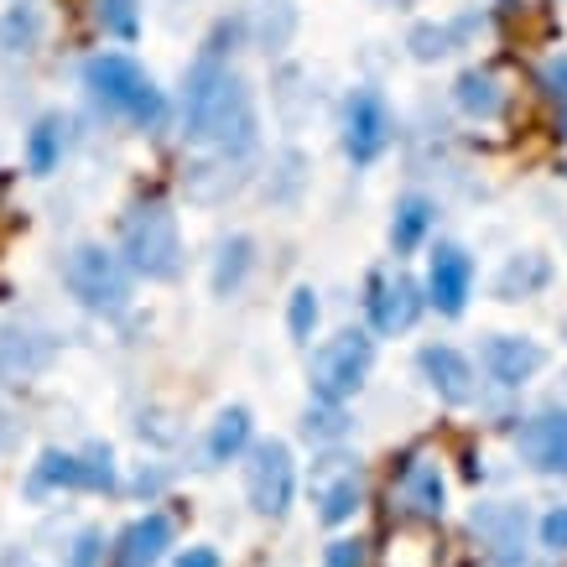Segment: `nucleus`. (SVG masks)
<instances>
[{
  "mask_svg": "<svg viewBox=\"0 0 567 567\" xmlns=\"http://www.w3.org/2000/svg\"><path fill=\"white\" fill-rule=\"evenodd\" d=\"M167 547H173V520L162 516V511H152V516L131 520L121 532V542H115V567H156L167 557Z\"/></svg>",
  "mask_w": 567,
  "mask_h": 567,
  "instance_id": "14",
  "label": "nucleus"
},
{
  "mask_svg": "<svg viewBox=\"0 0 567 567\" xmlns=\"http://www.w3.org/2000/svg\"><path fill=\"white\" fill-rule=\"evenodd\" d=\"M245 32H250V42L271 58V52H281L292 42L297 6L292 0H250V6H245Z\"/></svg>",
  "mask_w": 567,
  "mask_h": 567,
  "instance_id": "15",
  "label": "nucleus"
},
{
  "mask_svg": "<svg viewBox=\"0 0 567 567\" xmlns=\"http://www.w3.org/2000/svg\"><path fill=\"white\" fill-rule=\"evenodd\" d=\"M245 271H250V240H245V235H235V240L219 245V260H214V292L229 297L245 281Z\"/></svg>",
  "mask_w": 567,
  "mask_h": 567,
  "instance_id": "23",
  "label": "nucleus"
},
{
  "mask_svg": "<svg viewBox=\"0 0 567 567\" xmlns=\"http://www.w3.org/2000/svg\"><path fill=\"white\" fill-rule=\"evenodd\" d=\"M391 136H395V121H391L385 94L370 89V84H360L344 104V152H349V162H354V167H370V162L391 146Z\"/></svg>",
  "mask_w": 567,
  "mask_h": 567,
  "instance_id": "7",
  "label": "nucleus"
},
{
  "mask_svg": "<svg viewBox=\"0 0 567 567\" xmlns=\"http://www.w3.org/2000/svg\"><path fill=\"white\" fill-rule=\"evenodd\" d=\"M484 370H489V380L495 385H505V391H516V385H526V380L542 370V344H532V339H516V333H495V339H484L480 349Z\"/></svg>",
  "mask_w": 567,
  "mask_h": 567,
  "instance_id": "12",
  "label": "nucleus"
},
{
  "mask_svg": "<svg viewBox=\"0 0 567 567\" xmlns=\"http://www.w3.org/2000/svg\"><path fill=\"white\" fill-rule=\"evenodd\" d=\"M453 27H432V21H422V27H416L412 32V52L416 58H422V63H432V58H443L447 48H453Z\"/></svg>",
  "mask_w": 567,
  "mask_h": 567,
  "instance_id": "28",
  "label": "nucleus"
},
{
  "mask_svg": "<svg viewBox=\"0 0 567 567\" xmlns=\"http://www.w3.org/2000/svg\"><path fill=\"white\" fill-rule=\"evenodd\" d=\"M287 328H292V339H312V328H318V297L312 287H297L292 302H287Z\"/></svg>",
  "mask_w": 567,
  "mask_h": 567,
  "instance_id": "27",
  "label": "nucleus"
},
{
  "mask_svg": "<svg viewBox=\"0 0 567 567\" xmlns=\"http://www.w3.org/2000/svg\"><path fill=\"white\" fill-rule=\"evenodd\" d=\"M542 89H547L551 100H563V110H567V52H557L547 69H542Z\"/></svg>",
  "mask_w": 567,
  "mask_h": 567,
  "instance_id": "33",
  "label": "nucleus"
},
{
  "mask_svg": "<svg viewBox=\"0 0 567 567\" xmlns=\"http://www.w3.org/2000/svg\"><path fill=\"white\" fill-rule=\"evenodd\" d=\"M401 505L416 520L443 516V474H437V464H422V458L406 464V474H401Z\"/></svg>",
  "mask_w": 567,
  "mask_h": 567,
  "instance_id": "17",
  "label": "nucleus"
},
{
  "mask_svg": "<svg viewBox=\"0 0 567 567\" xmlns=\"http://www.w3.org/2000/svg\"><path fill=\"white\" fill-rule=\"evenodd\" d=\"M453 100L468 121H499L505 115V84H499L489 69H468L458 84H453Z\"/></svg>",
  "mask_w": 567,
  "mask_h": 567,
  "instance_id": "16",
  "label": "nucleus"
},
{
  "mask_svg": "<svg viewBox=\"0 0 567 567\" xmlns=\"http://www.w3.org/2000/svg\"><path fill=\"white\" fill-rule=\"evenodd\" d=\"M84 89L94 94L100 110L125 115V121H136V125H156L162 121V110H167L162 89L152 84V73L141 69L131 52H100V58H89L84 63Z\"/></svg>",
  "mask_w": 567,
  "mask_h": 567,
  "instance_id": "2",
  "label": "nucleus"
},
{
  "mask_svg": "<svg viewBox=\"0 0 567 567\" xmlns=\"http://www.w3.org/2000/svg\"><path fill=\"white\" fill-rule=\"evenodd\" d=\"M385 567H437V536H432V526H422V520L401 526L391 536V547H385Z\"/></svg>",
  "mask_w": 567,
  "mask_h": 567,
  "instance_id": "19",
  "label": "nucleus"
},
{
  "mask_svg": "<svg viewBox=\"0 0 567 567\" xmlns=\"http://www.w3.org/2000/svg\"><path fill=\"white\" fill-rule=\"evenodd\" d=\"M94 21H100L110 37L136 42L141 37V0H94Z\"/></svg>",
  "mask_w": 567,
  "mask_h": 567,
  "instance_id": "25",
  "label": "nucleus"
},
{
  "mask_svg": "<svg viewBox=\"0 0 567 567\" xmlns=\"http://www.w3.org/2000/svg\"><path fill=\"white\" fill-rule=\"evenodd\" d=\"M370 360H375V339L370 333H360V328L333 333L328 344L312 349V364H308L312 395L323 406H344L349 395L364 385V375H370Z\"/></svg>",
  "mask_w": 567,
  "mask_h": 567,
  "instance_id": "4",
  "label": "nucleus"
},
{
  "mask_svg": "<svg viewBox=\"0 0 567 567\" xmlns=\"http://www.w3.org/2000/svg\"><path fill=\"white\" fill-rule=\"evenodd\" d=\"M183 136L198 141V146H214L224 156H240L256 146V104H250V89H245V79L214 48L188 69Z\"/></svg>",
  "mask_w": 567,
  "mask_h": 567,
  "instance_id": "1",
  "label": "nucleus"
},
{
  "mask_svg": "<svg viewBox=\"0 0 567 567\" xmlns=\"http://www.w3.org/2000/svg\"><path fill=\"white\" fill-rule=\"evenodd\" d=\"M323 563L328 567H364V542H354V536H344V542H328Z\"/></svg>",
  "mask_w": 567,
  "mask_h": 567,
  "instance_id": "30",
  "label": "nucleus"
},
{
  "mask_svg": "<svg viewBox=\"0 0 567 567\" xmlns=\"http://www.w3.org/2000/svg\"><path fill=\"white\" fill-rule=\"evenodd\" d=\"M520 458L542 474H567V412H542L526 416L516 427Z\"/></svg>",
  "mask_w": 567,
  "mask_h": 567,
  "instance_id": "11",
  "label": "nucleus"
},
{
  "mask_svg": "<svg viewBox=\"0 0 567 567\" xmlns=\"http://www.w3.org/2000/svg\"><path fill=\"white\" fill-rule=\"evenodd\" d=\"M69 125H63V115H42V121L32 125V136H27V167H32L37 177H48L58 162H63V146H69V136H63Z\"/></svg>",
  "mask_w": 567,
  "mask_h": 567,
  "instance_id": "20",
  "label": "nucleus"
},
{
  "mask_svg": "<svg viewBox=\"0 0 567 567\" xmlns=\"http://www.w3.org/2000/svg\"><path fill=\"white\" fill-rule=\"evenodd\" d=\"M173 567H219V551H208V547H193V551H183Z\"/></svg>",
  "mask_w": 567,
  "mask_h": 567,
  "instance_id": "34",
  "label": "nucleus"
},
{
  "mask_svg": "<svg viewBox=\"0 0 567 567\" xmlns=\"http://www.w3.org/2000/svg\"><path fill=\"white\" fill-rule=\"evenodd\" d=\"M542 547L567 551V505H557V511L542 516Z\"/></svg>",
  "mask_w": 567,
  "mask_h": 567,
  "instance_id": "31",
  "label": "nucleus"
},
{
  "mask_svg": "<svg viewBox=\"0 0 567 567\" xmlns=\"http://www.w3.org/2000/svg\"><path fill=\"white\" fill-rule=\"evenodd\" d=\"M245 443H250V412H245V406H229V412L214 416V432H208V464H229Z\"/></svg>",
  "mask_w": 567,
  "mask_h": 567,
  "instance_id": "21",
  "label": "nucleus"
},
{
  "mask_svg": "<svg viewBox=\"0 0 567 567\" xmlns=\"http://www.w3.org/2000/svg\"><path fill=\"white\" fill-rule=\"evenodd\" d=\"M354 511H360V474L349 468L339 484H323V489H318V516H323L328 526H339V520H349Z\"/></svg>",
  "mask_w": 567,
  "mask_h": 567,
  "instance_id": "24",
  "label": "nucleus"
},
{
  "mask_svg": "<svg viewBox=\"0 0 567 567\" xmlns=\"http://www.w3.org/2000/svg\"><path fill=\"white\" fill-rule=\"evenodd\" d=\"M37 32H42V21H37V11H32V6H17L11 17L0 21V42H6V48H11V52L32 48V42H37Z\"/></svg>",
  "mask_w": 567,
  "mask_h": 567,
  "instance_id": "26",
  "label": "nucleus"
},
{
  "mask_svg": "<svg viewBox=\"0 0 567 567\" xmlns=\"http://www.w3.org/2000/svg\"><path fill=\"white\" fill-rule=\"evenodd\" d=\"M547 276H551V266L542 256H516L505 271H499V297H505V302L532 297V292H542V287H547Z\"/></svg>",
  "mask_w": 567,
  "mask_h": 567,
  "instance_id": "22",
  "label": "nucleus"
},
{
  "mask_svg": "<svg viewBox=\"0 0 567 567\" xmlns=\"http://www.w3.org/2000/svg\"><path fill=\"white\" fill-rule=\"evenodd\" d=\"M422 375L447 406H468L480 395V380H474V364L458 354L453 344H427L422 349Z\"/></svg>",
  "mask_w": 567,
  "mask_h": 567,
  "instance_id": "13",
  "label": "nucleus"
},
{
  "mask_svg": "<svg viewBox=\"0 0 567 567\" xmlns=\"http://www.w3.org/2000/svg\"><path fill=\"white\" fill-rule=\"evenodd\" d=\"M432 219H437V208H432L422 193L401 198V204H395V219H391V245H395V256H412L416 245L427 240Z\"/></svg>",
  "mask_w": 567,
  "mask_h": 567,
  "instance_id": "18",
  "label": "nucleus"
},
{
  "mask_svg": "<svg viewBox=\"0 0 567 567\" xmlns=\"http://www.w3.org/2000/svg\"><path fill=\"white\" fill-rule=\"evenodd\" d=\"M63 276H69V292L89 312H121L131 302V276H125V266L104 245H79L69 256V266H63Z\"/></svg>",
  "mask_w": 567,
  "mask_h": 567,
  "instance_id": "5",
  "label": "nucleus"
},
{
  "mask_svg": "<svg viewBox=\"0 0 567 567\" xmlns=\"http://www.w3.org/2000/svg\"><path fill=\"white\" fill-rule=\"evenodd\" d=\"M245 495L256 505V516H287V505L297 495V468H292V447L281 437L250 447V464H245Z\"/></svg>",
  "mask_w": 567,
  "mask_h": 567,
  "instance_id": "6",
  "label": "nucleus"
},
{
  "mask_svg": "<svg viewBox=\"0 0 567 567\" xmlns=\"http://www.w3.org/2000/svg\"><path fill=\"white\" fill-rule=\"evenodd\" d=\"M121 245H125V260L131 271L146 276V281H173L183 271V235H177V214L162 198H146L125 214V229H121Z\"/></svg>",
  "mask_w": 567,
  "mask_h": 567,
  "instance_id": "3",
  "label": "nucleus"
},
{
  "mask_svg": "<svg viewBox=\"0 0 567 567\" xmlns=\"http://www.w3.org/2000/svg\"><path fill=\"white\" fill-rule=\"evenodd\" d=\"M563 131H567V115H563Z\"/></svg>",
  "mask_w": 567,
  "mask_h": 567,
  "instance_id": "35",
  "label": "nucleus"
},
{
  "mask_svg": "<svg viewBox=\"0 0 567 567\" xmlns=\"http://www.w3.org/2000/svg\"><path fill=\"white\" fill-rule=\"evenodd\" d=\"M32 495H48V489H115V464L104 447H89V453H42L27 480Z\"/></svg>",
  "mask_w": 567,
  "mask_h": 567,
  "instance_id": "8",
  "label": "nucleus"
},
{
  "mask_svg": "<svg viewBox=\"0 0 567 567\" xmlns=\"http://www.w3.org/2000/svg\"><path fill=\"white\" fill-rule=\"evenodd\" d=\"M422 287H416L412 276H375V297H370V328L395 339V333H406V328L422 318Z\"/></svg>",
  "mask_w": 567,
  "mask_h": 567,
  "instance_id": "10",
  "label": "nucleus"
},
{
  "mask_svg": "<svg viewBox=\"0 0 567 567\" xmlns=\"http://www.w3.org/2000/svg\"><path fill=\"white\" fill-rule=\"evenodd\" d=\"M100 557H104V536L100 532H84L79 542H73L69 567H100Z\"/></svg>",
  "mask_w": 567,
  "mask_h": 567,
  "instance_id": "32",
  "label": "nucleus"
},
{
  "mask_svg": "<svg viewBox=\"0 0 567 567\" xmlns=\"http://www.w3.org/2000/svg\"><path fill=\"white\" fill-rule=\"evenodd\" d=\"M302 427H308V437H339V432H344V412L318 401V406H308V422H302Z\"/></svg>",
  "mask_w": 567,
  "mask_h": 567,
  "instance_id": "29",
  "label": "nucleus"
},
{
  "mask_svg": "<svg viewBox=\"0 0 567 567\" xmlns=\"http://www.w3.org/2000/svg\"><path fill=\"white\" fill-rule=\"evenodd\" d=\"M468 292H474V260H468L464 245H437L427 266V302L443 318H458L468 308Z\"/></svg>",
  "mask_w": 567,
  "mask_h": 567,
  "instance_id": "9",
  "label": "nucleus"
}]
</instances>
